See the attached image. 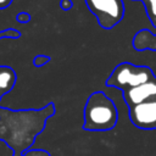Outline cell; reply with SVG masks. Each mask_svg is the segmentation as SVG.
Wrapping results in <instances>:
<instances>
[{"label":"cell","mask_w":156,"mask_h":156,"mask_svg":"<svg viewBox=\"0 0 156 156\" xmlns=\"http://www.w3.org/2000/svg\"><path fill=\"white\" fill-rule=\"evenodd\" d=\"M118 121V111L113 101L102 91L93 93L84 106L85 130L105 132L115 128Z\"/></svg>","instance_id":"obj_2"},{"label":"cell","mask_w":156,"mask_h":156,"mask_svg":"<svg viewBox=\"0 0 156 156\" xmlns=\"http://www.w3.org/2000/svg\"><path fill=\"white\" fill-rule=\"evenodd\" d=\"M22 156H50V155L44 150H30V151H26Z\"/></svg>","instance_id":"obj_10"},{"label":"cell","mask_w":156,"mask_h":156,"mask_svg":"<svg viewBox=\"0 0 156 156\" xmlns=\"http://www.w3.org/2000/svg\"><path fill=\"white\" fill-rule=\"evenodd\" d=\"M48 60H49V58H48V57H45V56H39V57H37V58H35V61H34V62H35V65H37V66H41V65H44Z\"/></svg>","instance_id":"obj_11"},{"label":"cell","mask_w":156,"mask_h":156,"mask_svg":"<svg viewBox=\"0 0 156 156\" xmlns=\"http://www.w3.org/2000/svg\"><path fill=\"white\" fill-rule=\"evenodd\" d=\"M155 78L156 76L154 71L147 66H136L130 62H122L115 67L106 80V85L126 91Z\"/></svg>","instance_id":"obj_3"},{"label":"cell","mask_w":156,"mask_h":156,"mask_svg":"<svg viewBox=\"0 0 156 156\" xmlns=\"http://www.w3.org/2000/svg\"><path fill=\"white\" fill-rule=\"evenodd\" d=\"M140 1H143V0H140Z\"/></svg>","instance_id":"obj_14"},{"label":"cell","mask_w":156,"mask_h":156,"mask_svg":"<svg viewBox=\"0 0 156 156\" xmlns=\"http://www.w3.org/2000/svg\"><path fill=\"white\" fill-rule=\"evenodd\" d=\"M152 98H156V78L147 83L123 91V99L128 107L141 104Z\"/></svg>","instance_id":"obj_6"},{"label":"cell","mask_w":156,"mask_h":156,"mask_svg":"<svg viewBox=\"0 0 156 156\" xmlns=\"http://www.w3.org/2000/svg\"><path fill=\"white\" fill-rule=\"evenodd\" d=\"M133 48L138 51L154 50L156 51V34L150 29H140L133 38Z\"/></svg>","instance_id":"obj_7"},{"label":"cell","mask_w":156,"mask_h":156,"mask_svg":"<svg viewBox=\"0 0 156 156\" xmlns=\"http://www.w3.org/2000/svg\"><path fill=\"white\" fill-rule=\"evenodd\" d=\"M17 20L21 21V22H27V21H29V16H28L27 13H21V15L17 17Z\"/></svg>","instance_id":"obj_12"},{"label":"cell","mask_w":156,"mask_h":156,"mask_svg":"<svg viewBox=\"0 0 156 156\" xmlns=\"http://www.w3.org/2000/svg\"><path fill=\"white\" fill-rule=\"evenodd\" d=\"M15 80V72L10 67H0V98L12 89Z\"/></svg>","instance_id":"obj_8"},{"label":"cell","mask_w":156,"mask_h":156,"mask_svg":"<svg viewBox=\"0 0 156 156\" xmlns=\"http://www.w3.org/2000/svg\"><path fill=\"white\" fill-rule=\"evenodd\" d=\"M128 115L130 122L136 128L144 130L156 129V98L130 106Z\"/></svg>","instance_id":"obj_5"},{"label":"cell","mask_w":156,"mask_h":156,"mask_svg":"<svg viewBox=\"0 0 156 156\" xmlns=\"http://www.w3.org/2000/svg\"><path fill=\"white\" fill-rule=\"evenodd\" d=\"M52 115V104L40 111H12L0 107V140L13 150V156H22L44 129L48 117Z\"/></svg>","instance_id":"obj_1"},{"label":"cell","mask_w":156,"mask_h":156,"mask_svg":"<svg viewBox=\"0 0 156 156\" xmlns=\"http://www.w3.org/2000/svg\"><path fill=\"white\" fill-rule=\"evenodd\" d=\"M85 4L105 29L113 28L124 17L123 0H85Z\"/></svg>","instance_id":"obj_4"},{"label":"cell","mask_w":156,"mask_h":156,"mask_svg":"<svg viewBox=\"0 0 156 156\" xmlns=\"http://www.w3.org/2000/svg\"><path fill=\"white\" fill-rule=\"evenodd\" d=\"M149 21L156 28V0H143Z\"/></svg>","instance_id":"obj_9"},{"label":"cell","mask_w":156,"mask_h":156,"mask_svg":"<svg viewBox=\"0 0 156 156\" xmlns=\"http://www.w3.org/2000/svg\"><path fill=\"white\" fill-rule=\"evenodd\" d=\"M11 2H12V0H0V9H5V7H7Z\"/></svg>","instance_id":"obj_13"}]
</instances>
